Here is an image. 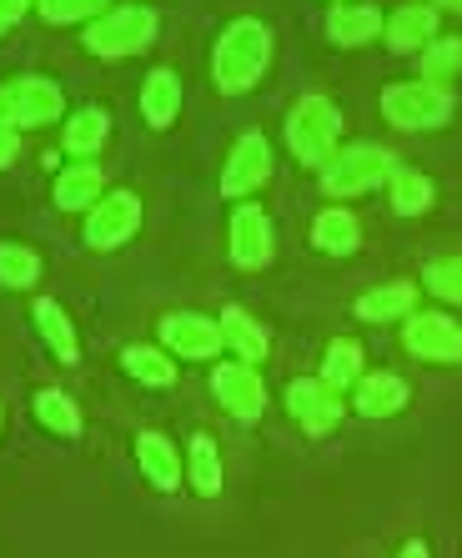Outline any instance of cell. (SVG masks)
Returning <instances> with one entry per match:
<instances>
[{
    "label": "cell",
    "instance_id": "obj_1",
    "mask_svg": "<svg viewBox=\"0 0 462 558\" xmlns=\"http://www.w3.org/2000/svg\"><path fill=\"white\" fill-rule=\"evenodd\" d=\"M267 61H271V31L262 26L257 15H242V21H231V26L217 36V51H211V81H217V92L242 96L262 81Z\"/></svg>",
    "mask_w": 462,
    "mask_h": 558
},
{
    "label": "cell",
    "instance_id": "obj_2",
    "mask_svg": "<svg viewBox=\"0 0 462 558\" xmlns=\"http://www.w3.org/2000/svg\"><path fill=\"white\" fill-rule=\"evenodd\" d=\"M337 126H342V117H337V106L327 101V96H302V101L292 106V117H287V146H292V156L302 167L321 171L332 161Z\"/></svg>",
    "mask_w": 462,
    "mask_h": 558
},
{
    "label": "cell",
    "instance_id": "obj_3",
    "mask_svg": "<svg viewBox=\"0 0 462 558\" xmlns=\"http://www.w3.org/2000/svg\"><path fill=\"white\" fill-rule=\"evenodd\" d=\"M382 117L402 131H437L452 117V92L433 81H398L382 92Z\"/></svg>",
    "mask_w": 462,
    "mask_h": 558
},
{
    "label": "cell",
    "instance_id": "obj_4",
    "mask_svg": "<svg viewBox=\"0 0 462 558\" xmlns=\"http://www.w3.org/2000/svg\"><path fill=\"white\" fill-rule=\"evenodd\" d=\"M392 151H382V146H346V151H337L327 167H321V192L327 196H357V192H373L377 182H387L392 177Z\"/></svg>",
    "mask_w": 462,
    "mask_h": 558
},
{
    "label": "cell",
    "instance_id": "obj_5",
    "mask_svg": "<svg viewBox=\"0 0 462 558\" xmlns=\"http://www.w3.org/2000/svg\"><path fill=\"white\" fill-rule=\"evenodd\" d=\"M65 111V96L61 86L40 76H21V81H5L0 86V126H46Z\"/></svg>",
    "mask_w": 462,
    "mask_h": 558
},
{
    "label": "cell",
    "instance_id": "obj_6",
    "mask_svg": "<svg viewBox=\"0 0 462 558\" xmlns=\"http://www.w3.org/2000/svg\"><path fill=\"white\" fill-rule=\"evenodd\" d=\"M151 40H156V11H146V5L111 11L86 31V46L96 56H136V51H146Z\"/></svg>",
    "mask_w": 462,
    "mask_h": 558
},
{
    "label": "cell",
    "instance_id": "obj_7",
    "mask_svg": "<svg viewBox=\"0 0 462 558\" xmlns=\"http://www.w3.org/2000/svg\"><path fill=\"white\" fill-rule=\"evenodd\" d=\"M402 348L423 363H462V327L442 312H412L402 323Z\"/></svg>",
    "mask_w": 462,
    "mask_h": 558
},
{
    "label": "cell",
    "instance_id": "obj_8",
    "mask_svg": "<svg viewBox=\"0 0 462 558\" xmlns=\"http://www.w3.org/2000/svg\"><path fill=\"white\" fill-rule=\"evenodd\" d=\"M161 342H167V352L186 357V363H206V357H217L227 348L221 323L202 317V312H171V317H161Z\"/></svg>",
    "mask_w": 462,
    "mask_h": 558
},
{
    "label": "cell",
    "instance_id": "obj_9",
    "mask_svg": "<svg viewBox=\"0 0 462 558\" xmlns=\"http://www.w3.org/2000/svg\"><path fill=\"white\" fill-rule=\"evenodd\" d=\"M136 227H142V202H136L131 192H111V196H101V202L90 207L86 242L96 252H111V247H121L126 236H136Z\"/></svg>",
    "mask_w": 462,
    "mask_h": 558
},
{
    "label": "cell",
    "instance_id": "obj_10",
    "mask_svg": "<svg viewBox=\"0 0 462 558\" xmlns=\"http://www.w3.org/2000/svg\"><path fill=\"white\" fill-rule=\"evenodd\" d=\"M287 413L307 433H327L342 423V392L332 383H321V377H296L287 388Z\"/></svg>",
    "mask_w": 462,
    "mask_h": 558
},
{
    "label": "cell",
    "instance_id": "obj_11",
    "mask_svg": "<svg viewBox=\"0 0 462 558\" xmlns=\"http://www.w3.org/2000/svg\"><path fill=\"white\" fill-rule=\"evenodd\" d=\"M271 177V146L262 131H246L242 142L231 146L227 171H221V196H246L257 192L262 182Z\"/></svg>",
    "mask_w": 462,
    "mask_h": 558
},
{
    "label": "cell",
    "instance_id": "obj_12",
    "mask_svg": "<svg viewBox=\"0 0 462 558\" xmlns=\"http://www.w3.org/2000/svg\"><path fill=\"white\" fill-rule=\"evenodd\" d=\"M211 388H217L221 408H227L231 417H242V423H257V417L267 413V388H262V377H257V367H252V363L217 367Z\"/></svg>",
    "mask_w": 462,
    "mask_h": 558
},
{
    "label": "cell",
    "instance_id": "obj_13",
    "mask_svg": "<svg viewBox=\"0 0 462 558\" xmlns=\"http://www.w3.org/2000/svg\"><path fill=\"white\" fill-rule=\"evenodd\" d=\"M231 262L257 272L271 262V217L262 207H236L231 211Z\"/></svg>",
    "mask_w": 462,
    "mask_h": 558
},
{
    "label": "cell",
    "instance_id": "obj_14",
    "mask_svg": "<svg viewBox=\"0 0 462 558\" xmlns=\"http://www.w3.org/2000/svg\"><path fill=\"white\" fill-rule=\"evenodd\" d=\"M352 408H357L362 417H392L408 408V383H402L398 373H367L352 388Z\"/></svg>",
    "mask_w": 462,
    "mask_h": 558
},
{
    "label": "cell",
    "instance_id": "obj_15",
    "mask_svg": "<svg viewBox=\"0 0 462 558\" xmlns=\"http://www.w3.org/2000/svg\"><path fill=\"white\" fill-rule=\"evenodd\" d=\"M136 463L151 478L156 494H177L181 488V463H177V442L161 438V433H142L136 438Z\"/></svg>",
    "mask_w": 462,
    "mask_h": 558
},
{
    "label": "cell",
    "instance_id": "obj_16",
    "mask_svg": "<svg viewBox=\"0 0 462 558\" xmlns=\"http://www.w3.org/2000/svg\"><path fill=\"white\" fill-rule=\"evenodd\" d=\"M387 46L398 56H412V51H427L437 36V11L433 5H402L392 21H387Z\"/></svg>",
    "mask_w": 462,
    "mask_h": 558
},
{
    "label": "cell",
    "instance_id": "obj_17",
    "mask_svg": "<svg viewBox=\"0 0 462 558\" xmlns=\"http://www.w3.org/2000/svg\"><path fill=\"white\" fill-rule=\"evenodd\" d=\"M412 312H417V287L412 282H387L357 298L362 323H392V317H412Z\"/></svg>",
    "mask_w": 462,
    "mask_h": 558
},
{
    "label": "cell",
    "instance_id": "obj_18",
    "mask_svg": "<svg viewBox=\"0 0 462 558\" xmlns=\"http://www.w3.org/2000/svg\"><path fill=\"white\" fill-rule=\"evenodd\" d=\"M377 31H382L377 5H342V0H337L332 11H327V36H332L337 46H367Z\"/></svg>",
    "mask_w": 462,
    "mask_h": 558
},
{
    "label": "cell",
    "instance_id": "obj_19",
    "mask_svg": "<svg viewBox=\"0 0 462 558\" xmlns=\"http://www.w3.org/2000/svg\"><path fill=\"white\" fill-rule=\"evenodd\" d=\"M181 111V81L171 76V71H151L142 86V117L151 121L156 131H167L171 121H177Z\"/></svg>",
    "mask_w": 462,
    "mask_h": 558
},
{
    "label": "cell",
    "instance_id": "obj_20",
    "mask_svg": "<svg viewBox=\"0 0 462 558\" xmlns=\"http://www.w3.org/2000/svg\"><path fill=\"white\" fill-rule=\"evenodd\" d=\"M221 338H227V348L236 352V357H246V363H262V357H267V327H262L257 317H246L242 307L221 312Z\"/></svg>",
    "mask_w": 462,
    "mask_h": 558
},
{
    "label": "cell",
    "instance_id": "obj_21",
    "mask_svg": "<svg viewBox=\"0 0 462 558\" xmlns=\"http://www.w3.org/2000/svg\"><path fill=\"white\" fill-rule=\"evenodd\" d=\"M312 242H317L321 252H332V257H352L357 252V217L342 207H327L317 221H312Z\"/></svg>",
    "mask_w": 462,
    "mask_h": 558
},
{
    "label": "cell",
    "instance_id": "obj_22",
    "mask_svg": "<svg viewBox=\"0 0 462 558\" xmlns=\"http://www.w3.org/2000/svg\"><path fill=\"white\" fill-rule=\"evenodd\" d=\"M106 136H111V117H106L101 106H86V111H76V117L65 121V151L71 156H96L106 146Z\"/></svg>",
    "mask_w": 462,
    "mask_h": 558
},
{
    "label": "cell",
    "instance_id": "obj_23",
    "mask_svg": "<svg viewBox=\"0 0 462 558\" xmlns=\"http://www.w3.org/2000/svg\"><path fill=\"white\" fill-rule=\"evenodd\" d=\"M96 196H101V167H71L56 177V207L61 211H86L96 207Z\"/></svg>",
    "mask_w": 462,
    "mask_h": 558
},
{
    "label": "cell",
    "instance_id": "obj_24",
    "mask_svg": "<svg viewBox=\"0 0 462 558\" xmlns=\"http://www.w3.org/2000/svg\"><path fill=\"white\" fill-rule=\"evenodd\" d=\"M387 196H392V211H398V217H423V211L433 207V182H427L423 171L398 167L387 177Z\"/></svg>",
    "mask_w": 462,
    "mask_h": 558
},
{
    "label": "cell",
    "instance_id": "obj_25",
    "mask_svg": "<svg viewBox=\"0 0 462 558\" xmlns=\"http://www.w3.org/2000/svg\"><path fill=\"white\" fill-rule=\"evenodd\" d=\"M36 327H40V342L61 357V363H76V332H71V317L61 312V302L56 298H40L36 302Z\"/></svg>",
    "mask_w": 462,
    "mask_h": 558
},
{
    "label": "cell",
    "instance_id": "obj_26",
    "mask_svg": "<svg viewBox=\"0 0 462 558\" xmlns=\"http://www.w3.org/2000/svg\"><path fill=\"white\" fill-rule=\"evenodd\" d=\"M186 478H192V488L202 498H217L221 494V453H217V438H211V433H196V438H192Z\"/></svg>",
    "mask_w": 462,
    "mask_h": 558
},
{
    "label": "cell",
    "instance_id": "obj_27",
    "mask_svg": "<svg viewBox=\"0 0 462 558\" xmlns=\"http://www.w3.org/2000/svg\"><path fill=\"white\" fill-rule=\"evenodd\" d=\"M362 348L352 338H337L332 348H327V357H321V383H332L337 392H346V388H357L362 383Z\"/></svg>",
    "mask_w": 462,
    "mask_h": 558
},
{
    "label": "cell",
    "instance_id": "obj_28",
    "mask_svg": "<svg viewBox=\"0 0 462 558\" xmlns=\"http://www.w3.org/2000/svg\"><path fill=\"white\" fill-rule=\"evenodd\" d=\"M121 363H126V373L136 377V383H146V388H167V383H177V363H171L161 348H126L121 352Z\"/></svg>",
    "mask_w": 462,
    "mask_h": 558
},
{
    "label": "cell",
    "instance_id": "obj_29",
    "mask_svg": "<svg viewBox=\"0 0 462 558\" xmlns=\"http://www.w3.org/2000/svg\"><path fill=\"white\" fill-rule=\"evenodd\" d=\"M36 423H40V428H51L56 438H76V433H81L76 403H71L65 392H56V388L36 392Z\"/></svg>",
    "mask_w": 462,
    "mask_h": 558
},
{
    "label": "cell",
    "instance_id": "obj_30",
    "mask_svg": "<svg viewBox=\"0 0 462 558\" xmlns=\"http://www.w3.org/2000/svg\"><path fill=\"white\" fill-rule=\"evenodd\" d=\"M462 71V40H433L423 51V76L433 81V86H442V81H452Z\"/></svg>",
    "mask_w": 462,
    "mask_h": 558
},
{
    "label": "cell",
    "instance_id": "obj_31",
    "mask_svg": "<svg viewBox=\"0 0 462 558\" xmlns=\"http://www.w3.org/2000/svg\"><path fill=\"white\" fill-rule=\"evenodd\" d=\"M36 277H40L36 252H31V247H11V242L0 247V282L21 292V287H36Z\"/></svg>",
    "mask_w": 462,
    "mask_h": 558
},
{
    "label": "cell",
    "instance_id": "obj_32",
    "mask_svg": "<svg viewBox=\"0 0 462 558\" xmlns=\"http://www.w3.org/2000/svg\"><path fill=\"white\" fill-rule=\"evenodd\" d=\"M427 292L442 302H462V257H437L427 262V272H423Z\"/></svg>",
    "mask_w": 462,
    "mask_h": 558
},
{
    "label": "cell",
    "instance_id": "obj_33",
    "mask_svg": "<svg viewBox=\"0 0 462 558\" xmlns=\"http://www.w3.org/2000/svg\"><path fill=\"white\" fill-rule=\"evenodd\" d=\"M36 5L51 26H65V21H86V15H96L106 0H36Z\"/></svg>",
    "mask_w": 462,
    "mask_h": 558
},
{
    "label": "cell",
    "instance_id": "obj_34",
    "mask_svg": "<svg viewBox=\"0 0 462 558\" xmlns=\"http://www.w3.org/2000/svg\"><path fill=\"white\" fill-rule=\"evenodd\" d=\"M26 5H31V0H0V31L15 26V21L26 15Z\"/></svg>",
    "mask_w": 462,
    "mask_h": 558
},
{
    "label": "cell",
    "instance_id": "obj_35",
    "mask_svg": "<svg viewBox=\"0 0 462 558\" xmlns=\"http://www.w3.org/2000/svg\"><path fill=\"white\" fill-rule=\"evenodd\" d=\"M15 146H21V142H15V131L0 126V167H11V161H15Z\"/></svg>",
    "mask_w": 462,
    "mask_h": 558
},
{
    "label": "cell",
    "instance_id": "obj_36",
    "mask_svg": "<svg viewBox=\"0 0 462 558\" xmlns=\"http://www.w3.org/2000/svg\"><path fill=\"white\" fill-rule=\"evenodd\" d=\"M398 558H427V544H423V538H412V544H402Z\"/></svg>",
    "mask_w": 462,
    "mask_h": 558
},
{
    "label": "cell",
    "instance_id": "obj_37",
    "mask_svg": "<svg viewBox=\"0 0 462 558\" xmlns=\"http://www.w3.org/2000/svg\"><path fill=\"white\" fill-rule=\"evenodd\" d=\"M437 5H442V11H458V15H462V0H437Z\"/></svg>",
    "mask_w": 462,
    "mask_h": 558
}]
</instances>
